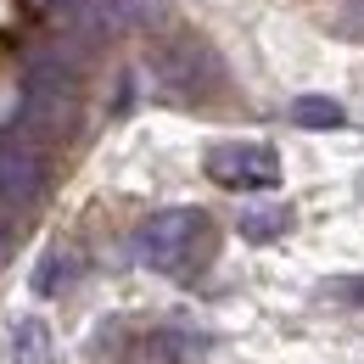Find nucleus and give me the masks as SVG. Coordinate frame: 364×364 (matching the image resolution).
I'll return each instance as SVG.
<instances>
[{
    "instance_id": "obj_1",
    "label": "nucleus",
    "mask_w": 364,
    "mask_h": 364,
    "mask_svg": "<svg viewBox=\"0 0 364 364\" xmlns=\"http://www.w3.org/2000/svg\"><path fill=\"white\" fill-rule=\"evenodd\" d=\"M213 252V230L202 213L174 208V213H157L151 225L140 230V258L163 274H191L202 269V258Z\"/></svg>"
},
{
    "instance_id": "obj_2",
    "label": "nucleus",
    "mask_w": 364,
    "mask_h": 364,
    "mask_svg": "<svg viewBox=\"0 0 364 364\" xmlns=\"http://www.w3.org/2000/svg\"><path fill=\"white\" fill-rule=\"evenodd\" d=\"M208 174L235 191H264L280 180V157L269 146H213L208 151Z\"/></svg>"
},
{
    "instance_id": "obj_3",
    "label": "nucleus",
    "mask_w": 364,
    "mask_h": 364,
    "mask_svg": "<svg viewBox=\"0 0 364 364\" xmlns=\"http://www.w3.org/2000/svg\"><path fill=\"white\" fill-rule=\"evenodd\" d=\"M40 191H46V163L28 146H0V208L23 213L40 202Z\"/></svg>"
},
{
    "instance_id": "obj_4",
    "label": "nucleus",
    "mask_w": 364,
    "mask_h": 364,
    "mask_svg": "<svg viewBox=\"0 0 364 364\" xmlns=\"http://www.w3.org/2000/svg\"><path fill=\"white\" fill-rule=\"evenodd\" d=\"M11 359L17 364H50V331L40 319H23L17 336H11Z\"/></svg>"
},
{
    "instance_id": "obj_5",
    "label": "nucleus",
    "mask_w": 364,
    "mask_h": 364,
    "mask_svg": "<svg viewBox=\"0 0 364 364\" xmlns=\"http://www.w3.org/2000/svg\"><path fill=\"white\" fill-rule=\"evenodd\" d=\"M286 225H291L286 208H252V213H241V235L247 241H274V235H286Z\"/></svg>"
},
{
    "instance_id": "obj_6",
    "label": "nucleus",
    "mask_w": 364,
    "mask_h": 364,
    "mask_svg": "<svg viewBox=\"0 0 364 364\" xmlns=\"http://www.w3.org/2000/svg\"><path fill=\"white\" fill-rule=\"evenodd\" d=\"M297 124H309V129H336V124H342V107H336V101H319V95H303V101H297Z\"/></svg>"
},
{
    "instance_id": "obj_7",
    "label": "nucleus",
    "mask_w": 364,
    "mask_h": 364,
    "mask_svg": "<svg viewBox=\"0 0 364 364\" xmlns=\"http://www.w3.org/2000/svg\"><path fill=\"white\" fill-rule=\"evenodd\" d=\"M68 280V264H62V252H46V264H40V274H34V286L40 291H56Z\"/></svg>"
},
{
    "instance_id": "obj_8",
    "label": "nucleus",
    "mask_w": 364,
    "mask_h": 364,
    "mask_svg": "<svg viewBox=\"0 0 364 364\" xmlns=\"http://www.w3.org/2000/svg\"><path fill=\"white\" fill-rule=\"evenodd\" d=\"M325 297H336V303H348V309H364V274H359V280H336V286H325Z\"/></svg>"
}]
</instances>
